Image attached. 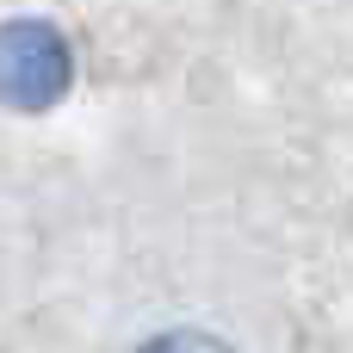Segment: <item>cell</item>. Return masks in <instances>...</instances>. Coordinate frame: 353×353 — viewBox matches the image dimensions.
I'll list each match as a JSON object with an SVG mask.
<instances>
[{
	"label": "cell",
	"mask_w": 353,
	"mask_h": 353,
	"mask_svg": "<svg viewBox=\"0 0 353 353\" xmlns=\"http://www.w3.org/2000/svg\"><path fill=\"white\" fill-rule=\"evenodd\" d=\"M62 81H68V56H62V43L43 25L0 31V99L6 105L37 112V105H50L62 93Z\"/></svg>",
	"instance_id": "1"
},
{
	"label": "cell",
	"mask_w": 353,
	"mask_h": 353,
	"mask_svg": "<svg viewBox=\"0 0 353 353\" xmlns=\"http://www.w3.org/2000/svg\"><path fill=\"white\" fill-rule=\"evenodd\" d=\"M130 353H236V347H223V341L205 335V329H161V335L137 341Z\"/></svg>",
	"instance_id": "2"
}]
</instances>
